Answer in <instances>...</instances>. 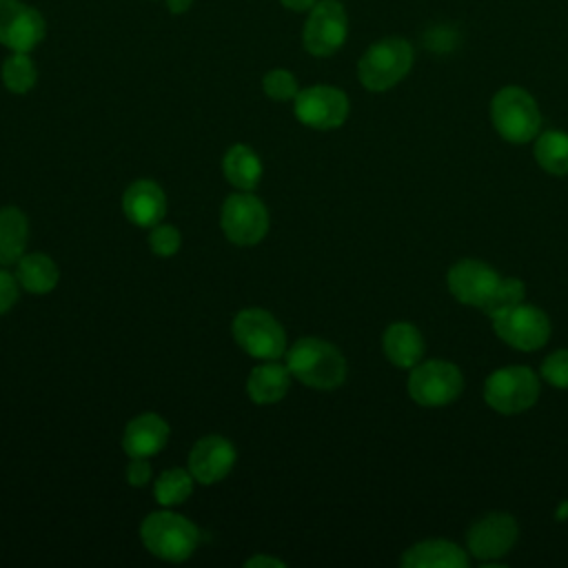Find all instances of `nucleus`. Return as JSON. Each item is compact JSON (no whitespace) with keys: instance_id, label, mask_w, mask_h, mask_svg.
Listing matches in <instances>:
<instances>
[{"instance_id":"obj_10","label":"nucleus","mask_w":568,"mask_h":568,"mask_svg":"<svg viewBox=\"0 0 568 568\" xmlns=\"http://www.w3.org/2000/svg\"><path fill=\"white\" fill-rule=\"evenodd\" d=\"M519 535V526L508 513H488L477 519L466 532L468 555L479 559L484 566H504L499 559L510 552Z\"/></svg>"},{"instance_id":"obj_17","label":"nucleus","mask_w":568,"mask_h":568,"mask_svg":"<svg viewBox=\"0 0 568 568\" xmlns=\"http://www.w3.org/2000/svg\"><path fill=\"white\" fill-rule=\"evenodd\" d=\"M122 209H124V215L133 224L151 229L164 217L166 197H164V191L155 182L138 180L124 191Z\"/></svg>"},{"instance_id":"obj_13","label":"nucleus","mask_w":568,"mask_h":568,"mask_svg":"<svg viewBox=\"0 0 568 568\" xmlns=\"http://www.w3.org/2000/svg\"><path fill=\"white\" fill-rule=\"evenodd\" d=\"M501 282V275L481 260H459L448 268L446 284L450 295L466 306H475L479 311L486 308L490 297L495 295L497 286Z\"/></svg>"},{"instance_id":"obj_35","label":"nucleus","mask_w":568,"mask_h":568,"mask_svg":"<svg viewBox=\"0 0 568 568\" xmlns=\"http://www.w3.org/2000/svg\"><path fill=\"white\" fill-rule=\"evenodd\" d=\"M164 2L173 16H182L193 7V0H164Z\"/></svg>"},{"instance_id":"obj_16","label":"nucleus","mask_w":568,"mask_h":568,"mask_svg":"<svg viewBox=\"0 0 568 568\" xmlns=\"http://www.w3.org/2000/svg\"><path fill=\"white\" fill-rule=\"evenodd\" d=\"M404 568H468V555L448 539H424L402 552Z\"/></svg>"},{"instance_id":"obj_3","label":"nucleus","mask_w":568,"mask_h":568,"mask_svg":"<svg viewBox=\"0 0 568 568\" xmlns=\"http://www.w3.org/2000/svg\"><path fill=\"white\" fill-rule=\"evenodd\" d=\"M493 129L513 144H526L541 129L537 100L521 87H504L490 100Z\"/></svg>"},{"instance_id":"obj_34","label":"nucleus","mask_w":568,"mask_h":568,"mask_svg":"<svg viewBox=\"0 0 568 568\" xmlns=\"http://www.w3.org/2000/svg\"><path fill=\"white\" fill-rule=\"evenodd\" d=\"M280 2H282V7H286L291 11H297V13L311 11L317 4V0H280Z\"/></svg>"},{"instance_id":"obj_15","label":"nucleus","mask_w":568,"mask_h":568,"mask_svg":"<svg viewBox=\"0 0 568 568\" xmlns=\"http://www.w3.org/2000/svg\"><path fill=\"white\" fill-rule=\"evenodd\" d=\"M235 464V448L226 437L209 435L195 442L189 455V473L200 484L222 481Z\"/></svg>"},{"instance_id":"obj_22","label":"nucleus","mask_w":568,"mask_h":568,"mask_svg":"<svg viewBox=\"0 0 568 568\" xmlns=\"http://www.w3.org/2000/svg\"><path fill=\"white\" fill-rule=\"evenodd\" d=\"M29 235L27 217L16 206L0 209V264H13L24 255Z\"/></svg>"},{"instance_id":"obj_20","label":"nucleus","mask_w":568,"mask_h":568,"mask_svg":"<svg viewBox=\"0 0 568 568\" xmlns=\"http://www.w3.org/2000/svg\"><path fill=\"white\" fill-rule=\"evenodd\" d=\"M288 382H291L288 368L282 364H275L273 359H266V364L255 366L251 371L246 390L255 404H275L286 395Z\"/></svg>"},{"instance_id":"obj_6","label":"nucleus","mask_w":568,"mask_h":568,"mask_svg":"<svg viewBox=\"0 0 568 568\" xmlns=\"http://www.w3.org/2000/svg\"><path fill=\"white\" fill-rule=\"evenodd\" d=\"M408 395L424 408L453 404L464 390V375L457 364L446 359H426L410 368L406 382Z\"/></svg>"},{"instance_id":"obj_12","label":"nucleus","mask_w":568,"mask_h":568,"mask_svg":"<svg viewBox=\"0 0 568 568\" xmlns=\"http://www.w3.org/2000/svg\"><path fill=\"white\" fill-rule=\"evenodd\" d=\"M220 224L224 235L240 246L257 244L268 231V213L251 193L229 195L222 204Z\"/></svg>"},{"instance_id":"obj_30","label":"nucleus","mask_w":568,"mask_h":568,"mask_svg":"<svg viewBox=\"0 0 568 568\" xmlns=\"http://www.w3.org/2000/svg\"><path fill=\"white\" fill-rule=\"evenodd\" d=\"M180 242H182L180 231L175 226H171V224H162V226L155 224L151 235H149V246L160 257L175 255L178 248H180Z\"/></svg>"},{"instance_id":"obj_19","label":"nucleus","mask_w":568,"mask_h":568,"mask_svg":"<svg viewBox=\"0 0 568 568\" xmlns=\"http://www.w3.org/2000/svg\"><path fill=\"white\" fill-rule=\"evenodd\" d=\"M386 359L397 368H413L424 357V337L410 322H393L382 337Z\"/></svg>"},{"instance_id":"obj_2","label":"nucleus","mask_w":568,"mask_h":568,"mask_svg":"<svg viewBox=\"0 0 568 568\" xmlns=\"http://www.w3.org/2000/svg\"><path fill=\"white\" fill-rule=\"evenodd\" d=\"M413 47L408 40L390 36L371 44L357 62V78L364 89L382 93L399 84L413 67Z\"/></svg>"},{"instance_id":"obj_18","label":"nucleus","mask_w":568,"mask_h":568,"mask_svg":"<svg viewBox=\"0 0 568 568\" xmlns=\"http://www.w3.org/2000/svg\"><path fill=\"white\" fill-rule=\"evenodd\" d=\"M166 439L169 424L155 413H144L126 424L122 448L129 457H151L164 448Z\"/></svg>"},{"instance_id":"obj_29","label":"nucleus","mask_w":568,"mask_h":568,"mask_svg":"<svg viewBox=\"0 0 568 568\" xmlns=\"http://www.w3.org/2000/svg\"><path fill=\"white\" fill-rule=\"evenodd\" d=\"M539 375L555 388H568V348H557L546 355Z\"/></svg>"},{"instance_id":"obj_4","label":"nucleus","mask_w":568,"mask_h":568,"mask_svg":"<svg viewBox=\"0 0 568 568\" xmlns=\"http://www.w3.org/2000/svg\"><path fill=\"white\" fill-rule=\"evenodd\" d=\"M539 377L532 368L515 364L493 371L484 382V399L499 415H519L535 406Z\"/></svg>"},{"instance_id":"obj_23","label":"nucleus","mask_w":568,"mask_h":568,"mask_svg":"<svg viewBox=\"0 0 568 568\" xmlns=\"http://www.w3.org/2000/svg\"><path fill=\"white\" fill-rule=\"evenodd\" d=\"M222 169L226 180L240 191H251L262 178V162L257 153L246 144L231 146L222 160Z\"/></svg>"},{"instance_id":"obj_32","label":"nucleus","mask_w":568,"mask_h":568,"mask_svg":"<svg viewBox=\"0 0 568 568\" xmlns=\"http://www.w3.org/2000/svg\"><path fill=\"white\" fill-rule=\"evenodd\" d=\"M151 479V466L146 462V457H131L129 466H126V481L131 486H144Z\"/></svg>"},{"instance_id":"obj_7","label":"nucleus","mask_w":568,"mask_h":568,"mask_svg":"<svg viewBox=\"0 0 568 568\" xmlns=\"http://www.w3.org/2000/svg\"><path fill=\"white\" fill-rule=\"evenodd\" d=\"M493 331L501 342L517 351H537L550 337V320L548 315L532 304H515L490 317Z\"/></svg>"},{"instance_id":"obj_27","label":"nucleus","mask_w":568,"mask_h":568,"mask_svg":"<svg viewBox=\"0 0 568 568\" xmlns=\"http://www.w3.org/2000/svg\"><path fill=\"white\" fill-rule=\"evenodd\" d=\"M526 300V284L519 280V277H501L495 295L490 297V302L486 304L484 313L488 317L515 306V304H521Z\"/></svg>"},{"instance_id":"obj_9","label":"nucleus","mask_w":568,"mask_h":568,"mask_svg":"<svg viewBox=\"0 0 568 568\" xmlns=\"http://www.w3.org/2000/svg\"><path fill=\"white\" fill-rule=\"evenodd\" d=\"M348 36V16L339 0H317L308 11L302 44L315 58H328L342 49Z\"/></svg>"},{"instance_id":"obj_8","label":"nucleus","mask_w":568,"mask_h":568,"mask_svg":"<svg viewBox=\"0 0 568 568\" xmlns=\"http://www.w3.org/2000/svg\"><path fill=\"white\" fill-rule=\"evenodd\" d=\"M235 342L257 359H277L286 353V335L280 322L262 308H244L233 320Z\"/></svg>"},{"instance_id":"obj_33","label":"nucleus","mask_w":568,"mask_h":568,"mask_svg":"<svg viewBox=\"0 0 568 568\" xmlns=\"http://www.w3.org/2000/svg\"><path fill=\"white\" fill-rule=\"evenodd\" d=\"M284 568V561L275 559V557H266V555H257L253 559L246 561V568Z\"/></svg>"},{"instance_id":"obj_26","label":"nucleus","mask_w":568,"mask_h":568,"mask_svg":"<svg viewBox=\"0 0 568 568\" xmlns=\"http://www.w3.org/2000/svg\"><path fill=\"white\" fill-rule=\"evenodd\" d=\"M153 493H155L158 504H162V506L182 504L193 493V475L182 470V468L164 470L158 477V481L153 486Z\"/></svg>"},{"instance_id":"obj_28","label":"nucleus","mask_w":568,"mask_h":568,"mask_svg":"<svg viewBox=\"0 0 568 568\" xmlns=\"http://www.w3.org/2000/svg\"><path fill=\"white\" fill-rule=\"evenodd\" d=\"M262 89L271 100H277V102L295 100L300 91L295 75L286 69H271L262 80Z\"/></svg>"},{"instance_id":"obj_1","label":"nucleus","mask_w":568,"mask_h":568,"mask_svg":"<svg viewBox=\"0 0 568 568\" xmlns=\"http://www.w3.org/2000/svg\"><path fill=\"white\" fill-rule=\"evenodd\" d=\"M286 368L302 384L331 390L346 379V359L337 346L320 337H302L286 351Z\"/></svg>"},{"instance_id":"obj_25","label":"nucleus","mask_w":568,"mask_h":568,"mask_svg":"<svg viewBox=\"0 0 568 568\" xmlns=\"http://www.w3.org/2000/svg\"><path fill=\"white\" fill-rule=\"evenodd\" d=\"M0 73L4 89L11 93H27L33 89L38 80V71L31 55L20 51H13L9 58H4Z\"/></svg>"},{"instance_id":"obj_31","label":"nucleus","mask_w":568,"mask_h":568,"mask_svg":"<svg viewBox=\"0 0 568 568\" xmlns=\"http://www.w3.org/2000/svg\"><path fill=\"white\" fill-rule=\"evenodd\" d=\"M18 300V280L7 273V271H0V315L7 313Z\"/></svg>"},{"instance_id":"obj_21","label":"nucleus","mask_w":568,"mask_h":568,"mask_svg":"<svg viewBox=\"0 0 568 568\" xmlns=\"http://www.w3.org/2000/svg\"><path fill=\"white\" fill-rule=\"evenodd\" d=\"M58 277H60L58 266L53 264L51 257H47L42 253H29L18 260L16 280L29 293L42 295V293L53 291L58 284Z\"/></svg>"},{"instance_id":"obj_5","label":"nucleus","mask_w":568,"mask_h":568,"mask_svg":"<svg viewBox=\"0 0 568 568\" xmlns=\"http://www.w3.org/2000/svg\"><path fill=\"white\" fill-rule=\"evenodd\" d=\"M146 550L166 561H184L193 555L200 532L197 528L175 513H151L140 528Z\"/></svg>"},{"instance_id":"obj_36","label":"nucleus","mask_w":568,"mask_h":568,"mask_svg":"<svg viewBox=\"0 0 568 568\" xmlns=\"http://www.w3.org/2000/svg\"><path fill=\"white\" fill-rule=\"evenodd\" d=\"M555 517H557V521H564V519H568V501H561V504L557 506V513H555Z\"/></svg>"},{"instance_id":"obj_24","label":"nucleus","mask_w":568,"mask_h":568,"mask_svg":"<svg viewBox=\"0 0 568 568\" xmlns=\"http://www.w3.org/2000/svg\"><path fill=\"white\" fill-rule=\"evenodd\" d=\"M535 160L537 164L557 178L568 175V133L559 129L544 131L535 140Z\"/></svg>"},{"instance_id":"obj_11","label":"nucleus","mask_w":568,"mask_h":568,"mask_svg":"<svg viewBox=\"0 0 568 568\" xmlns=\"http://www.w3.org/2000/svg\"><path fill=\"white\" fill-rule=\"evenodd\" d=\"M295 118L317 131L337 129L348 118V98L342 89L331 84H313L295 95Z\"/></svg>"},{"instance_id":"obj_14","label":"nucleus","mask_w":568,"mask_h":568,"mask_svg":"<svg viewBox=\"0 0 568 568\" xmlns=\"http://www.w3.org/2000/svg\"><path fill=\"white\" fill-rule=\"evenodd\" d=\"M47 33L44 16L22 0H0V44L11 51L31 53Z\"/></svg>"}]
</instances>
